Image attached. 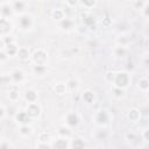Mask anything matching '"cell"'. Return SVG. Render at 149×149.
<instances>
[{
    "label": "cell",
    "instance_id": "cell-9",
    "mask_svg": "<svg viewBox=\"0 0 149 149\" xmlns=\"http://www.w3.org/2000/svg\"><path fill=\"white\" fill-rule=\"evenodd\" d=\"M25 6H26V4L25 3H22V1H17V3H14L13 4V10H15L17 12H21V11H23L25 10Z\"/></svg>",
    "mask_w": 149,
    "mask_h": 149
},
{
    "label": "cell",
    "instance_id": "cell-18",
    "mask_svg": "<svg viewBox=\"0 0 149 149\" xmlns=\"http://www.w3.org/2000/svg\"><path fill=\"white\" fill-rule=\"evenodd\" d=\"M39 149H49V147H48L46 143H42V144L39 146Z\"/></svg>",
    "mask_w": 149,
    "mask_h": 149
},
{
    "label": "cell",
    "instance_id": "cell-7",
    "mask_svg": "<svg viewBox=\"0 0 149 149\" xmlns=\"http://www.w3.org/2000/svg\"><path fill=\"white\" fill-rule=\"evenodd\" d=\"M72 148L73 149H84V142L81 139H76L72 143Z\"/></svg>",
    "mask_w": 149,
    "mask_h": 149
},
{
    "label": "cell",
    "instance_id": "cell-13",
    "mask_svg": "<svg viewBox=\"0 0 149 149\" xmlns=\"http://www.w3.org/2000/svg\"><path fill=\"white\" fill-rule=\"evenodd\" d=\"M62 26L65 27L66 29H69V28H71V26H72V21L69 20V19H64V20H62Z\"/></svg>",
    "mask_w": 149,
    "mask_h": 149
},
{
    "label": "cell",
    "instance_id": "cell-16",
    "mask_svg": "<svg viewBox=\"0 0 149 149\" xmlns=\"http://www.w3.org/2000/svg\"><path fill=\"white\" fill-rule=\"evenodd\" d=\"M17 93H18L17 91H12V92L10 93V97H11V98H12V99L14 100V99H17V97L19 96V95H17Z\"/></svg>",
    "mask_w": 149,
    "mask_h": 149
},
{
    "label": "cell",
    "instance_id": "cell-3",
    "mask_svg": "<svg viewBox=\"0 0 149 149\" xmlns=\"http://www.w3.org/2000/svg\"><path fill=\"white\" fill-rule=\"evenodd\" d=\"M17 119H18V122H21V123H28L29 122V115L27 112H21L17 115Z\"/></svg>",
    "mask_w": 149,
    "mask_h": 149
},
{
    "label": "cell",
    "instance_id": "cell-11",
    "mask_svg": "<svg viewBox=\"0 0 149 149\" xmlns=\"http://www.w3.org/2000/svg\"><path fill=\"white\" fill-rule=\"evenodd\" d=\"M18 55H19V57H20V58L25 59V58H27V57H28L29 52H28V50H27V49H23V48H22V49H19Z\"/></svg>",
    "mask_w": 149,
    "mask_h": 149
},
{
    "label": "cell",
    "instance_id": "cell-10",
    "mask_svg": "<svg viewBox=\"0 0 149 149\" xmlns=\"http://www.w3.org/2000/svg\"><path fill=\"white\" fill-rule=\"evenodd\" d=\"M12 77H13V79H14L15 82H19V81H21V79H22L23 73H22L21 71H15V72H13Z\"/></svg>",
    "mask_w": 149,
    "mask_h": 149
},
{
    "label": "cell",
    "instance_id": "cell-14",
    "mask_svg": "<svg viewBox=\"0 0 149 149\" xmlns=\"http://www.w3.org/2000/svg\"><path fill=\"white\" fill-rule=\"evenodd\" d=\"M29 132H30V128L29 127H27V126H25V127H22L21 128V134H29Z\"/></svg>",
    "mask_w": 149,
    "mask_h": 149
},
{
    "label": "cell",
    "instance_id": "cell-4",
    "mask_svg": "<svg viewBox=\"0 0 149 149\" xmlns=\"http://www.w3.org/2000/svg\"><path fill=\"white\" fill-rule=\"evenodd\" d=\"M54 149H66V140L58 139L54 143Z\"/></svg>",
    "mask_w": 149,
    "mask_h": 149
},
{
    "label": "cell",
    "instance_id": "cell-19",
    "mask_svg": "<svg viewBox=\"0 0 149 149\" xmlns=\"http://www.w3.org/2000/svg\"><path fill=\"white\" fill-rule=\"evenodd\" d=\"M144 137H146V140H147V141H149V129L144 133Z\"/></svg>",
    "mask_w": 149,
    "mask_h": 149
},
{
    "label": "cell",
    "instance_id": "cell-12",
    "mask_svg": "<svg viewBox=\"0 0 149 149\" xmlns=\"http://www.w3.org/2000/svg\"><path fill=\"white\" fill-rule=\"evenodd\" d=\"M139 86H140L142 90H147V89H149V82H148L147 79H142V81H140Z\"/></svg>",
    "mask_w": 149,
    "mask_h": 149
},
{
    "label": "cell",
    "instance_id": "cell-1",
    "mask_svg": "<svg viewBox=\"0 0 149 149\" xmlns=\"http://www.w3.org/2000/svg\"><path fill=\"white\" fill-rule=\"evenodd\" d=\"M128 81H129V78H128V74L127 73H125V72H120V73H118L117 74V79H115V84H117V86L118 88H125L127 84H128Z\"/></svg>",
    "mask_w": 149,
    "mask_h": 149
},
{
    "label": "cell",
    "instance_id": "cell-15",
    "mask_svg": "<svg viewBox=\"0 0 149 149\" xmlns=\"http://www.w3.org/2000/svg\"><path fill=\"white\" fill-rule=\"evenodd\" d=\"M143 10H144V14L148 17V15H149V4H144Z\"/></svg>",
    "mask_w": 149,
    "mask_h": 149
},
{
    "label": "cell",
    "instance_id": "cell-8",
    "mask_svg": "<svg viewBox=\"0 0 149 149\" xmlns=\"http://www.w3.org/2000/svg\"><path fill=\"white\" fill-rule=\"evenodd\" d=\"M26 98L33 104V103L35 101V99H36V93H35V91H33V90L27 91V92H26Z\"/></svg>",
    "mask_w": 149,
    "mask_h": 149
},
{
    "label": "cell",
    "instance_id": "cell-2",
    "mask_svg": "<svg viewBox=\"0 0 149 149\" xmlns=\"http://www.w3.org/2000/svg\"><path fill=\"white\" fill-rule=\"evenodd\" d=\"M27 113H28L29 117H36V115L40 114V108H39V106H37L36 104L33 103V104H30V105L28 106Z\"/></svg>",
    "mask_w": 149,
    "mask_h": 149
},
{
    "label": "cell",
    "instance_id": "cell-6",
    "mask_svg": "<svg viewBox=\"0 0 149 149\" xmlns=\"http://www.w3.org/2000/svg\"><path fill=\"white\" fill-rule=\"evenodd\" d=\"M20 23H21V26H22L23 28H28V27L32 25V19H30V17H28V15L22 17V18L20 19Z\"/></svg>",
    "mask_w": 149,
    "mask_h": 149
},
{
    "label": "cell",
    "instance_id": "cell-17",
    "mask_svg": "<svg viewBox=\"0 0 149 149\" xmlns=\"http://www.w3.org/2000/svg\"><path fill=\"white\" fill-rule=\"evenodd\" d=\"M44 70V68L42 66V65H37V66H35V71L36 72H42Z\"/></svg>",
    "mask_w": 149,
    "mask_h": 149
},
{
    "label": "cell",
    "instance_id": "cell-5",
    "mask_svg": "<svg viewBox=\"0 0 149 149\" xmlns=\"http://www.w3.org/2000/svg\"><path fill=\"white\" fill-rule=\"evenodd\" d=\"M66 120H68V123H69L70 126H76V125L78 123V119H77V115L74 114V113H70V114L68 115Z\"/></svg>",
    "mask_w": 149,
    "mask_h": 149
}]
</instances>
